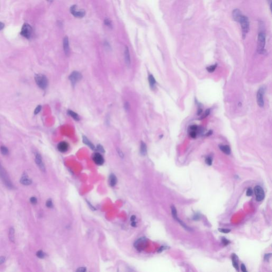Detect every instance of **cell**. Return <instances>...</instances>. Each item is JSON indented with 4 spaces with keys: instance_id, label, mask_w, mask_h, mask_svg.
Listing matches in <instances>:
<instances>
[{
    "instance_id": "cell-1",
    "label": "cell",
    "mask_w": 272,
    "mask_h": 272,
    "mask_svg": "<svg viewBox=\"0 0 272 272\" xmlns=\"http://www.w3.org/2000/svg\"><path fill=\"white\" fill-rule=\"evenodd\" d=\"M266 44V34L263 29H261L260 27V30L258 36V43H257V51L259 54H264Z\"/></svg>"
},
{
    "instance_id": "cell-2",
    "label": "cell",
    "mask_w": 272,
    "mask_h": 272,
    "mask_svg": "<svg viewBox=\"0 0 272 272\" xmlns=\"http://www.w3.org/2000/svg\"><path fill=\"white\" fill-rule=\"evenodd\" d=\"M239 23L241 25L242 37L243 39H245L246 35L250 31V23H249V19L245 15H242Z\"/></svg>"
},
{
    "instance_id": "cell-3",
    "label": "cell",
    "mask_w": 272,
    "mask_h": 272,
    "mask_svg": "<svg viewBox=\"0 0 272 272\" xmlns=\"http://www.w3.org/2000/svg\"><path fill=\"white\" fill-rule=\"evenodd\" d=\"M0 177L1 178L4 184L9 189H12L13 186L12 184L11 181L8 176L7 173L5 171L3 167L0 163Z\"/></svg>"
},
{
    "instance_id": "cell-4",
    "label": "cell",
    "mask_w": 272,
    "mask_h": 272,
    "mask_svg": "<svg viewBox=\"0 0 272 272\" xmlns=\"http://www.w3.org/2000/svg\"><path fill=\"white\" fill-rule=\"evenodd\" d=\"M36 82L39 87L44 89L47 87L48 84V80L45 76L42 74H36L35 77Z\"/></svg>"
},
{
    "instance_id": "cell-5",
    "label": "cell",
    "mask_w": 272,
    "mask_h": 272,
    "mask_svg": "<svg viewBox=\"0 0 272 272\" xmlns=\"http://www.w3.org/2000/svg\"><path fill=\"white\" fill-rule=\"evenodd\" d=\"M33 32V29L31 26L28 24V23H25L23 25L22 27L21 31V35L23 36L26 39H29L32 34Z\"/></svg>"
},
{
    "instance_id": "cell-6",
    "label": "cell",
    "mask_w": 272,
    "mask_h": 272,
    "mask_svg": "<svg viewBox=\"0 0 272 272\" xmlns=\"http://www.w3.org/2000/svg\"><path fill=\"white\" fill-rule=\"evenodd\" d=\"M254 192L256 196V198L258 202H261L264 199V192L261 186H256L254 188Z\"/></svg>"
},
{
    "instance_id": "cell-7",
    "label": "cell",
    "mask_w": 272,
    "mask_h": 272,
    "mask_svg": "<svg viewBox=\"0 0 272 272\" xmlns=\"http://www.w3.org/2000/svg\"><path fill=\"white\" fill-rule=\"evenodd\" d=\"M264 92L265 89L263 87H261L257 92V104L259 107H263L264 105Z\"/></svg>"
},
{
    "instance_id": "cell-8",
    "label": "cell",
    "mask_w": 272,
    "mask_h": 272,
    "mask_svg": "<svg viewBox=\"0 0 272 272\" xmlns=\"http://www.w3.org/2000/svg\"><path fill=\"white\" fill-rule=\"evenodd\" d=\"M147 239L145 238H140L134 243V247L137 250L142 251L146 247Z\"/></svg>"
},
{
    "instance_id": "cell-9",
    "label": "cell",
    "mask_w": 272,
    "mask_h": 272,
    "mask_svg": "<svg viewBox=\"0 0 272 272\" xmlns=\"http://www.w3.org/2000/svg\"><path fill=\"white\" fill-rule=\"evenodd\" d=\"M82 78V75L78 71H73L71 73L69 77V79L71 81L72 84L74 85L78 81L80 80Z\"/></svg>"
},
{
    "instance_id": "cell-10",
    "label": "cell",
    "mask_w": 272,
    "mask_h": 272,
    "mask_svg": "<svg viewBox=\"0 0 272 272\" xmlns=\"http://www.w3.org/2000/svg\"><path fill=\"white\" fill-rule=\"evenodd\" d=\"M70 12L73 16H74L77 18H82V17H84L85 13H86L84 10H81L79 11H77L76 10V5L72 6L70 8Z\"/></svg>"
},
{
    "instance_id": "cell-11",
    "label": "cell",
    "mask_w": 272,
    "mask_h": 272,
    "mask_svg": "<svg viewBox=\"0 0 272 272\" xmlns=\"http://www.w3.org/2000/svg\"><path fill=\"white\" fill-rule=\"evenodd\" d=\"M35 162H36V163L37 164V165H38V166L39 168V169H41V170L43 172H45V167L44 164L43 162L42 156H41V155L37 153L36 154V155H35Z\"/></svg>"
},
{
    "instance_id": "cell-12",
    "label": "cell",
    "mask_w": 272,
    "mask_h": 272,
    "mask_svg": "<svg viewBox=\"0 0 272 272\" xmlns=\"http://www.w3.org/2000/svg\"><path fill=\"white\" fill-rule=\"evenodd\" d=\"M92 159L94 162L96 163L97 165H102L104 162L103 157L102 155L100 153L94 154L92 157Z\"/></svg>"
},
{
    "instance_id": "cell-13",
    "label": "cell",
    "mask_w": 272,
    "mask_h": 272,
    "mask_svg": "<svg viewBox=\"0 0 272 272\" xmlns=\"http://www.w3.org/2000/svg\"><path fill=\"white\" fill-rule=\"evenodd\" d=\"M63 50L66 55L68 56L70 54L69 39L67 36H65L63 39Z\"/></svg>"
},
{
    "instance_id": "cell-14",
    "label": "cell",
    "mask_w": 272,
    "mask_h": 272,
    "mask_svg": "<svg viewBox=\"0 0 272 272\" xmlns=\"http://www.w3.org/2000/svg\"><path fill=\"white\" fill-rule=\"evenodd\" d=\"M242 15H243L242 14L241 12L238 9H234L233 11V12H232V17H233V19L236 22H238V23H239V21L240 19V18H241Z\"/></svg>"
},
{
    "instance_id": "cell-15",
    "label": "cell",
    "mask_w": 272,
    "mask_h": 272,
    "mask_svg": "<svg viewBox=\"0 0 272 272\" xmlns=\"http://www.w3.org/2000/svg\"><path fill=\"white\" fill-rule=\"evenodd\" d=\"M58 148L60 152L65 153L68 150L69 145L67 142H61L58 144Z\"/></svg>"
},
{
    "instance_id": "cell-16",
    "label": "cell",
    "mask_w": 272,
    "mask_h": 272,
    "mask_svg": "<svg viewBox=\"0 0 272 272\" xmlns=\"http://www.w3.org/2000/svg\"><path fill=\"white\" fill-rule=\"evenodd\" d=\"M20 182L21 184H23V185H25V186H28L29 184H31L32 182L31 180L28 178V176H27V173H23L22 176V177L21 178V180H20Z\"/></svg>"
},
{
    "instance_id": "cell-17",
    "label": "cell",
    "mask_w": 272,
    "mask_h": 272,
    "mask_svg": "<svg viewBox=\"0 0 272 272\" xmlns=\"http://www.w3.org/2000/svg\"><path fill=\"white\" fill-rule=\"evenodd\" d=\"M124 55L125 62H126V65L128 66H129L130 65L131 63L130 55V53H129V49L127 46H126V48H125Z\"/></svg>"
},
{
    "instance_id": "cell-18",
    "label": "cell",
    "mask_w": 272,
    "mask_h": 272,
    "mask_svg": "<svg viewBox=\"0 0 272 272\" xmlns=\"http://www.w3.org/2000/svg\"><path fill=\"white\" fill-rule=\"evenodd\" d=\"M232 261L233 266L237 271H239L238 257L235 253H233L232 255Z\"/></svg>"
},
{
    "instance_id": "cell-19",
    "label": "cell",
    "mask_w": 272,
    "mask_h": 272,
    "mask_svg": "<svg viewBox=\"0 0 272 272\" xmlns=\"http://www.w3.org/2000/svg\"><path fill=\"white\" fill-rule=\"evenodd\" d=\"M219 147L220 150L226 155H230L231 153V149L228 145H220Z\"/></svg>"
},
{
    "instance_id": "cell-20",
    "label": "cell",
    "mask_w": 272,
    "mask_h": 272,
    "mask_svg": "<svg viewBox=\"0 0 272 272\" xmlns=\"http://www.w3.org/2000/svg\"><path fill=\"white\" fill-rule=\"evenodd\" d=\"M117 182V179L115 175L112 174L109 177V184L111 187H114Z\"/></svg>"
},
{
    "instance_id": "cell-21",
    "label": "cell",
    "mask_w": 272,
    "mask_h": 272,
    "mask_svg": "<svg viewBox=\"0 0 272 272\" xmlns=\"http://www.w3.org/2000/svg\"><path fill=\"white\" fill-rule=\"evenodd\" d=\"M148 81H149V82H150V87L152 88H155L156 82L155 78L154 77L153 75L150 74V76H149V77H148Z\"/></svg>"
},
{
    "instance_id": "cell-22",
    "label": "cell",
    "mask_w": 272,
    "mask_h": 272,
    "mask_svg": "<svg viewBox=\"0 0 272 272\" xmlns=\"http://www.w3.org/2000/svg\"><path fill=\"white\" fill-rule=\"evenodd\" d=\"M9 239L12 242H15V230L13 227H11L10 229V230H9Z\"/></svg>"
},
{
    "instance_id": "cell-23",
    "label": "cell",
    "mask_w": 272,
    "mask_h": 272,
    "mask_svg": "<svg viewBox=\"0 0 272 272\" xmlns=\"http://www.w3.org/2000/svg\"><path fill=\"white\" fill-rule=\"evenodd\" d=\"M82 141H83V142H84L86 145H88L91 149L94 150L95 147L93 145V144H92V143L88 140L87 137H86L85 136H83V137H82Z\"/></svg>"
},
{
    "instance_id": "cell-24",
    "label": "cell",
    "mask_w": 272,
    "mask_h": 272,
    "mask_svg": "<svg viewBox=\"0 0 272 272\" xmlns=\"http://www.w3.org/2000/svg\"><path fill=\"white\" fill-rule=\"evenodd\" d=\"M140 153L142 155H145L147 154V146L143 142H141L140 144Z\"/></svg>"
},
{
    "instance_id": "cell-25",
    "label": "cell",
    "mask_w": 272,
    "mask_h": 272,
    "mask_svg": "<svg viewBox=\"0 0 272 272\" xmlns=\"http://www.w3.org/2000/svg\"><path fill=\"white\" fill-rule=\"evenodd\" d=\"M68 114H69V115H70L73 119L76 120H77V121L79 120V115H78L76 112L72 111H71V110H69V111H68Z\"/></svg>"
},
{
    "instance_id": "cell-26",
    "label": "cell",
    "mask_w": 272,
    "mask_h": 272,
    "mask_svg": "<svg viewBox=\"0 0 272 272\" xmlns=\"http://www.w3.org/2000/svg\"><path fill=\"white\" fill-rule=\"evenodd\" d=\"M1 152L4 155H6L9 153V150L5 146H2L0 148Z\"/></svg>"
},
{
    "instance_id": "cell-27",
    "label": "cell",
    "mask_w": 272,
    "mask_h": 272,
    "mask_svg": "<svg viewBox=\"0 0 272 272\" xmlns=\"http://www.w3.org/2000/svg\"><path fill=\"white\" fill-rule=\"evenodd\" d=\"M104 24L110 28H112V21L109 19H105L104 20Z\"/></svg>"
},
{
    "instance_id": "cell-28",
    "label": "cell",
    "mask_w": 272,
    "mask_h": 272,
    "mask_svg": "<svg viewBox=\"0 0 272 272\" xmlns=\"http://www.w3.org/2000/svg\"><path fill=\"white\" fill-rule=\"evenodd\" d=\"M217 65H211L207 68V70L209 72H213L215 71V70L216 68Z\"/></svg>"
},
{
    "instance_id": "cell-29",
    "label": "cell",
    "mask_w": 272,
    "mask_h": 272,
    "mask_svg": "<svg viewBox=\"0 0 272 272\" xmlns=\"http://www.w3.org/2000/svg\"><path fill=\"white\" fill-rule=\"evenodd\" d=\"M37 256L39 258H44L45 257V254L43 252L42 250H39L37 253H36Z\"/></svg>"
},
{
    "instance_id": "cell-30",
    "label": "cell",
    "mask_w": 272,
    "mask_h": 272,
    "mask_svg": "<svg viewBox=\"0 0 272 272\" xmlns=\"http://www.w3.org/2000/svg\"><path fill=\"white\" fill-rule=\"evenodd\" d=\"M46 206L47 207H49V208H52L53 207V203H52V201L51 200V199H49L47 202H46Z\"/></svg>"
},
{
    "instance_id": "cell-31",
    "label": "cell",
    "mask_w": 272,
    "mask_h": 272,
    "mask_svg": "<svg viewBox=\"0 0 272 272\" xmlns=\"http://www.w3.org/2000/svg\"><path fill=\"white\" fill-rule=\"evenodd\" d=\"M205 162L208 165H211L212 164V159L210 157H207L205 160Z\"/></svg>"
},
{
    "instance_id": "cell-32",
    "label": "cell",
    "mask_w": 272,
    "mask_h": 272,
    "mask_svg": "<svg viewBox=\"0 0 272 272\" xmlns=\"http://www.w3.org/2000/svg\"><path fill=\"white\" fill-rule=\"evenodd\" d=\"M219 232L224 233H228L231 231L230 229H219Z\"/></svg>"
},
{
    "instance_id": "cell-33",
    "label": "cell",
    "mask_w": 272,
    "mask_h": 272,
    "mask_svg": "<svg viewBox=\"0 0 272 272\" xmlns=\"http://www.w3.org/2000/svg\"><path fill=\"white\" fill-rule=\"evenodd\" d=\"M189 135H190V137L192 138H195L196 137L197 134H196L195 131H191L189 133Z\"/></svg>"
},
{
    "instance_id": "cell-34",
    "label": "cell",
    "mask_w": 272,
    "mask_h": 272,
    "mask_svg": "<svg viewBox=\"0 0 272 272\" xmlns=\"http://www.w3.org/2000/svg\"><path fill=\"white\" fill-rule=\"evenodd\" d=\"M41 108H42V107H41V105L38 106L36 108V109H35V114H37L39 113V112L41 111Z\"/></svg>"
},
{
    "instance_id": "cell-35",
    "label": "cell",
    "mask_w": 272,
    "mask_h": 272,
    "mask_svg": "<svg viewBox=\"0 0 272 272\" xmlns=\"http://www.w3.org/2000/svg\"><path fill=\"white\" fill-rule=\"evenodd\" d=\"M246 195L248 196H251L253 195V190L251 188H248L247 190V193H246Z\"/></svg>"
},
{
    "instance_id": "cell-36",
    "label": "cell",
    "mask_w": 272,
    "mask_h": 272,
    "mask_svg": "<svg viewBox=\"0 0 272 272\" xmlns=\"http://www.w3.org/2000/svg\"><path fill=\"white\" fill-rule=\"evenodd\" d=\"M222 241L223 244L224 245H227L229 243H230V241L227 240L225 238H223L222 240Z\"/></svg>"
},
{
    "instance_id": "cell-37",
    "label": "cell",
    "mask_w": 272,
    "mask_h": 272,
    "mask_svg": "<svg viewBox=\"0 0 272 272\" xmlns=\"http://www.w3.org/2000/svg\"><path fill=\"white\" fill-rule=\"evenodd\" d=\"M209 113H210V110H209V109H207V110H206V111H205V112L204 114L202 116V119H203V118H205V117L207 116L209 114Z\"/></svg>"
},
{
    "instance_id": "cell-38",
    "label": "cell",
    "mask_w": 272,
    "mask_h": 272,
    "mask_svg": "<svg viewBox=\"0 0 272 272\" xmlns=\"http://www.w3.org/2000/svg\"><path fill=\"white\" fill-rule=\"evenodd\" d=\"M30 200H31V203L32 204H35L37 203V200L36 199V198L34 197H31Z\"/></svg>"
},
{
    "instance_id": "cell-39",
    "label": "cell",
    "mask_w": 272,
    "mask_h": 272,
    "mask_svg": "<svg viewBox=\"0 0 272 272\" xmlns=\"http://www.w3.org/2000/svg\"><path fill=\"white\" fill-rule=\"evenodd\" d=\"M97 150H98L99 151H100V152H102V153H104V152H105L104 150L103 147L101 146V145H98L97 147Z\"/></svg>"
},
{
    "instance_id": "cell-40",
    "label": "cell",
    "mask_w": 272,
    "mask_h": 272,
    "mask_svg": "<svg viewBox=\"0 0 272 272\" xmlns=\"http://www.w3.org/2000/svg\"><path fill=\"white\" fill-rule=\"evenodd\" d=\"M117 152H118V153L119 154V156H120V157H122V158L124 157V154L123 153V152H122L121 150H120L119 148H118V149H117Z\"/></svg>"
},
{
    "instance_id": "cell-41",
    "label": "cell",
    "mask_w": 272,
    "mask_h": 272,
    "mask_svg": "<svg viewBox=\"0 0 272 272\" xmlns=\"http://www.w3.org/2000/svg\"><path fill=\"white\" fill-rule=\"evenodd\" d=\"M198 129V127L196 125H193V126H192L190 127V131H195L197 130Z\"/></svg>"
},
{
    "instance_id": "cell-42",
    "label": "cell",
    "mask_w": 272,
    "mask_h": 272,
    "mask_svg": "<svg viewBox=\"0 0 272 272\" xmlns=\"http://www.w3.org/2000/svg\"><path fill=\"white\" fill-rule=\"evenodd\" d=\"M77 272H84L86 271V269L85 267H80L77 270Z\"/></svg>"
},
{
    "instance_id": "cell-43",
    "label": "cell",
    "mask_w": 272,
    "mask_h": 272,
    "mask_svg": "<svg viewBox=\"0 0 272 272\" xmlns=\"http://www.w3.org/2000/svg\"><path fill=\"white\" fill-rule=\"evenodd\" d=\"M241 271L242 272H247V269H246V268H245V265L243 264H241Z\"/></svg>"
},
{
    "instance_id": "cell-44",
    "label": "cell",
    "mask_w": 272,
    "mask_h": 272,
    "mask_svg": "<svg viewBox=\"0 0 272 272\" xmlns=\"http://www.w3.org/2000/svg\"><path fill=\"white\" fill-rule=\"evenodd\" d=\"M271 253H269V254H267V255H265V260H267V259H269V258L271 256Z\"/></svg>"
},
{
    "instance_id": "cell-45",
    "label": "cell",
    "mask_w": 272,
    "mask_h": 272,
    "mask_svg": "<svg viewBox=\"0 0 272 272\" xmlns=\"http://www.w3.org/2000/svg\"><path fill=\"white\" fill-rule=\"evenodd\" d=\"M5 261V258L4 257H0V265L2 264Z\"/></svg>"
},
{
    "instance_id": "cell-46",
    "label": "cell",
    "mask_w": 272,
    "mask_h": 272,
    "mask_svg": "<svg viewBox=\"0 0 272 272\" xmlns=\"http://www.w3.org/2000/svg\"><path fill=\"white\" fill-rule=\"evenodd\" d=\"M124 107H125V109L126 110H128L129 109V104L128 103V102H126V103L124 104Z\"/></svg>"
},
{
    "instance_id": "cell-47",
    "label": "cell",
    "mask_w": 272,
    "mask_h": 272,
    "mask_svg": "<svg viewBox=\"0 0 272 272\" xmlns=\"http://www.w3.org/2000/svg\"><path fill=\"white\" fill-rule=\"evenodd\" d=\"M4 27V24L1 22H0V31L2 30Z\"/></svg>"
},
{
    "instance_id": "cell-48",
    "label": "cell",
    "mask_w": 272,
    "mask_h": 272,
    "mask_svg": "<svg viewBox=\"0 0 272 272\" xmlns=\"http://www.w3.org/2000/svg\"><path fill=\"white\" fill-rule=\"evenodd\" d=\"M136 219V216H132L131 217V222H134Z\"/></svg>"
},
{
    "instance_id": "cell-49",
    "label": "cell",
    "mask_w": 272,
    "mask_h": 272,
    "mask_svg": "<svg viewBox=\"0 0 272 272\" xmlns=\"http://www.w3.org/2000/svg\"><path fill=\"white\" fill-rule=\"evenodd\" d=\"M166 249V248H165V247H164V246H162V247H161V248L159 249V250H158V252H161V251H163L164 249Z\"/></svg>"
},
{
    "instance_id": "cell-50",
    "label": "cell",
    "mask_w": 272,
    "mask_h": 272,
    "mask_svg": "<svg viewBox=\"0 0 272 272\" xmlns=\"http://www.w3.org/2000/svg\"><path fill=\"white\" fill-rule=\"evenodd\" d=\"M268 3L270 5V7L271 8V4H272V0H267Z\"/></svg>"
},
{
    "instance_id": "cell-51",
    "label": "cell",
    "mask_w": 272,
    "mask_h": 272,
    "mask_svg": "<svg viewBox=\"0 0 272 272\" xmlns=\"http://www.w3.org/2000/svg\"><path fill=\"white\" fill-rule=\"evenodd\" d=\"M47 1L49 2H53V0H47Z\"/></svg>"
}]
</instances>
